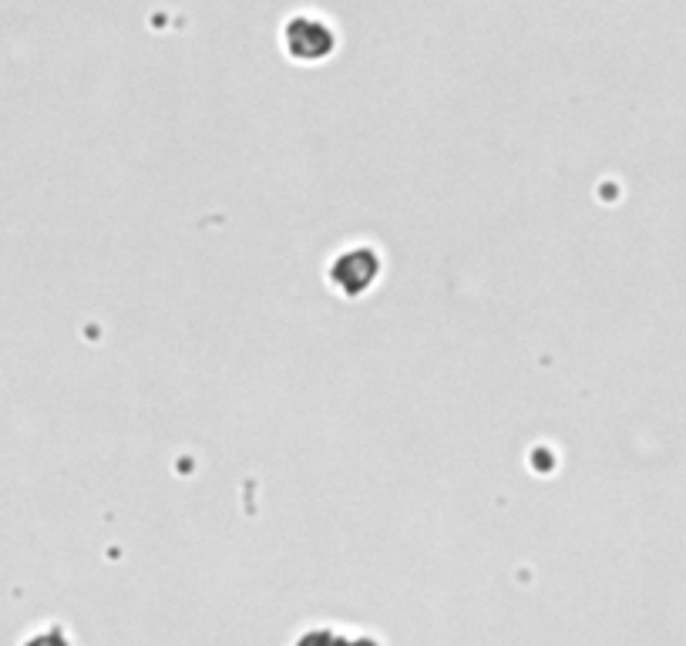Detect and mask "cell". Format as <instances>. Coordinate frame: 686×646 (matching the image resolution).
Returning a JSON list of instances; mask_svg holds the SVG:
<instances>
[{"label":"cell","mask_w":686,"mask_h":646,"mask_svg":"<svg viewBox=\"0 0 686 646\" xmlns=\"http://www.w3.org/2000/svg\"><path fill=\"white\" fill-rule=\"evenodd\" d=\"M283 47L296 61H324L337 47V31L314 11H296L283 21Z\"/></svg>","instance_id":"6da1fadb"},{"label":"cell","mask_w":686,"mask_h":646,"mask_svg":"<svg viewBox=\"0 0 686 646\" xmlns=\"http://www.w3.org/2000/svg\"><path fill=\"white\" fill-rule=\"evenodd\" d=\"M380 276V253L367 243L347 246L330 263V283L347 297H360Z\"/></svg>","instance_id":"7a4b0ae2"},{"label":"cell","mask_w":686,"mask_h":646,"mask_svg":"<svg viewBox=\"0 0 686 646\" xmlns=\"http://www.w3.org/2000/svg\"><path fill=\"white\" fill-rule=\"evenodd\" d=\"M24 646H71V643H67V636H64L61 626H44V629H38Z\"/></svg>","instance_id":"3957f363"},{"label":"cell","mask_w":686,"mask_h":646,"mask_svg":"<svg viewBox=\"0 0 686 646\" xmlns=\"http://www.w3.org/2000/svg\"><path fill=\"white\" fill-rule=\"evenodd\" d=\"M347 646H377V639H370V636H357V639H347Z\"/></svg>","instance_id":"277c9868"}]
</instances>
